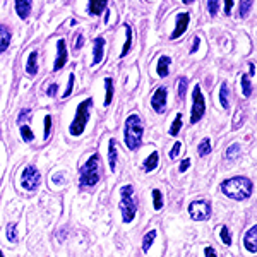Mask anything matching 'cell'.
<instances>
[{"mask_svg": "<svg viewBox=\"0 0 257 257\" xmlns=\"http://www.w3.org/2000/svg\"><path fill=\"white\" fill-rule=\"evenodd\" d=\"M221 190L226 197L235 199V201H243L250 197L252 194V182L247 177H233L223 182Z\"/></svg>", "mask_w": 257, "mask_h": 257, "instance_id": "6da1fadb", "label": "cell"}, {"mask_svg": "<svg viewBox=\"0 0 257 257\" xmlns=\"http://www.w3.org/2000/svg\"><path fill=\"white\" fill-rule=\"evenodd\" d=\"M144 128L141 122L139 115L132 113L125 122V131H123V138H125V146L128 149H138L141 146V139H143Z\"/></svg>", "mask_w": 257, "mask_h": 257, "instance_id": "7a4b0ae2", "label": "cell"}, {"mask_svg": "<svg viewBox=\"0 0 257 257\" xmlns=\"http://www.w3.org/2000/svg\"><path fill=\"white\" fill-rule=\"evenodd\" d=\"M99 173H101V161H99L98 155H93L81 170V184L93 187V185L98 184Z\"/></svg>", "mask_w": 257, "mask_h": 257, "instance_id": "3957f363", "label": "cell"}, {"mask_svg": "<svg viewBox=\"0 0 257 257\" xmlns=\"http://www.w3.org/2000/svg\"><path fill=\"white\" fill-rule=\"evenodd\" d=\"M91 106H93V98H88V99H84V101L81 103L79 106H77V110H76V118H74V122L70 123V134L72 136H81L82 132H84V128H86V123H88V120H89V110H91Z\"/></svg>", "mask_w": 257, "mask_h": 257, "instance_id": "277c9868", "label": "cell"}, {"mask_svg": "<svg viewBox=\"0 0 257 257\" xmlns=\"http://www.w3.org/2000/svg\"><path fill=\"white\" fill-rule=\"evenodd\" d=\"M206 113V103L202 96L201 86H196L192 93V111H190V123H197Z\"/></svg>", "mask_w": 257, "mask_h": 257, "instance_id": "5b68a950", "label": "cell"}, {"mask_svg": "<svg viewBox=\"0 0 257 257\" xmlns=\"http://www.w3.org/2000/svg\"><path fill=\"white\" fill-rule=\"evenodd\" d=\"M189 214L196 221H204L211 216V206L208 201H194L189 206Z\"/></svg>", "mask_w": 257, "mask_h": 257, "instance_id": "8992f818", "label": "cell"}, {"mask_svg": "<svg viewBox=\"0 0 257 257\" xmlns=\"http://www.w3.org/2000/svg\"><path fill=\"white\" fill-rule=\"evenodd\" d=\"M41 182V177H40V172L36 170L35 167H26L23 172V177H21V184L26 190H36L38 189Z\"/></svg>", "mask_w": 257, "mask_h": 257, "instance_id": "52a82bcc", "label": "cell"}, {"mask_svg": "<svg viewBox=\"0 0 257 257\" xmlns=\"http://www.w3.org/2000/svg\"><path fill=\"white\" fill-rule=\"evenodd\" d=\"M120 211H122V219L123 223H131L136 216V211H138V206H136L134 197H122L120 201Z\"/></svg>", "mask_w": 257, "mask_h": 257, "instance_id": "ba28073f", "label": "cell"}, {"mask_svg": "<svg viewBox=\"0 0 257 257\" xmlns=\"http://www.w3.org/2000/svg\"><path fill=\"white\" fill-rule=\"evenodd\" d=\"M151 106L155 108L156 113H163L165 108H167V88L165 86H161V88L155 91V94L151 98Z\"/></svg>", "mask_w": 257, "mask_h": 257, "instance_id": "9c48e42d", "label": "cell"}, {"mask_svg": "<svg viewBox=\"0 0 257 257\" xmlns=\"http://www.w3.org/2000/svg\"><path fill=\"white\" fill-rule=\"evenodd\" d=\"M189 21H190L189 12H184V14L177 16V26H175V30H173V33H172V40H177V38H180V36L184 35L185 30H187V26H189Z\"/></svg>", "mask_w": 257, "mask_h": 257, "instance_id": "30bf717a", "label": "cell"}, {"mask_svg": "<svg viewBox=\"0 0 257 257\" xmlns=\"http://www.w3.org/2000/svg\"><path fill=\"white\" fill-rule=\"evenodd\" d=\"M67 64V48H65V41L64 40H59L57 43V60L53 64V70H60L64 65Z\"/></svg>", "mask_w": 257, "mask_h": 257, "instance_id": "8fae6325", "label": "cell"}, {"mask_svg": "<svg viewBox=\"0 0 257 257\" xmlns=\"http://www.w3.org/2000/svg\"><path fill=\"white\" fill-rule=\"evenodd\" d=\"M33 0H16V12L19 14L21 19H28L31 12Z\"/></svg>", "mask_w": 257, "mask_h": 257, "instance_id": "7c38bea8", "label": "cell"}, {"mask_svg": "<svg viewBox=\"0 0 257 257\" xmlns=\"http://www.w3.org/2000/svg\"><path fill=\"white\" fill-rule=\"evenodd\" d=\"M255 235H257V226H252L250 230L245 233V238H243V245H245L247 250L252 252V254H255V250H257Z\"/></svg>", "mask_w": 257, "mask_h": 257, "instance_id": "4fadbf2b", "label": "cell"}, {"mask_svg": "<svg viewBox=\"0 0 257 257\" xmlns=\"http://www.w3.org/2000/svg\"><path fill=\"white\" fill-rule=\"evenodd\" d=\"M94 55H93V65H98L103 60V48H105V40L101 36L94 38Z\"/></svg>", "mask_w": 257, "mask_h": 257, "instance_id": "5bb4252c", "label": "cell"}, {"mask_svg": "<svg viewBox=\"0 0 257 257\" xmlns=\"http://www.w3.org/2000/svg\"><path fill=\"white\" fill-rule=\"evenodd\" d=\"M108 0H89V14L91 16H99L103 14V11L106 9Z\"/></svg>", "mask_w": 257, "mask_h": 257, "instance_id": "9a60e30c", "label": "cell"}, {"mask_svg": "<svg viewBox=\"0 0 257 257\" xmlns=\"http://www.w3.org/2000/svg\"><path fill=\"white\" fill-rule=\"evenodd\" d=\"M170 64H172L170 57H167V55H161V57H160L158 65H156V72H158V76H160V77H167V76H168Z\"/></svg>", "mask_w": 257, "mask_h": 257, "instance_id": "2e32d148", "label": "cell"}, {"mask_svg": "<svg viewBox=\"0 0 257 257\" xmlns=\"http://www.w3.org/2000/svg\"><path fill=\"white\" fill-rule=\"evenodd\" d=\"M108 165L111 172H115V168H117V141L115 139L110 141L108 146Z\"/></svg>", "mask_w": 257, "mask_h": 257, "instance_id": "e0dca14e", "label": "cell"}, {"mask_svg": "<svg viewBox=\"0 0 257 257\" xmlns=\"http://www.w3.org/2000/svg\"><path fill=\"white\" fill-rule=\"evenodd\" d=\"M36 60H38V52H31L30 57H28V64H26V72L30 74V76H36V72H38V64H36Z\"/></svg>", "mask_w": 257, "mask_h": 257, "instance_id": "ac0fdd59", "label": "cell"}, {"mask_svg": "<svg viewBox=\"0 0 257 257\" xmlns=\"http://www.w3.org/2000/svg\"><path fill=\"white\" fill-rule=\"evenodd\" d=\"M9 43H11V33L6 26L0 24V53L6 52L7 47H9Z\"/></svg>", "mask_w": 257, "mask_h": 257, "instance_id": "d6986e66", "label": "cell"}, {"mask_svg": "<svg viewBox=\"0 0 257 257\" xmlns=\"http://www.w3.org/2000/svg\"><path fill=\"white\" fill-rule=\"evenodd\" d=\"M158 161H160V155L158 153H151V155L148 156V160L144 161V172H153V170H156V167H158Z\"/></svg>", "mask_w": 257, "mask_h": 257, "instance_id": "ffe728a7", "label": "cell"}, {"mask_svg": "<svg viewBox=\"0 0 257 257\" xmlns=\"http://www.w3.org/2000/svg\"><path fill=\"white\" fill-rule=\"evenodd\" d=\"M155 238H156V230H151V231H148V233L144 235V238H143V250L144 252H148L149 248H151Z\"/></svg>", "mask_w": 257, "mask_h": 257, "instance_id": "44dd1931", "label": "cell"}, {"mask_svg": "<svg viewBox=\"0 0 257 257\" xmlns=\"http://www.w3.org/2000/svg\"><path fill=\"white\" fill-rule=\"evenodd\" d=\"M131 45H132V30H131V26L125 24V45H123V50H122V53H120V57L127 55L128 50H131Z\"/></svg>", "mask_w": 257, "mask_h": 257, "instance_id": "7402d4cb", "label": "cell"}, {"mask_svg": "<svg viewBox=\"0 0 257 257\" xmlns=\"http://www.w3.org/2000/svg\"><path fill=\"white\" fill-rule=\"evenodd\" d=\"M219 101H221L223 108L228 110V105H230V101H228V84H226V82H223L221 89H219Z\"/></svg>", "mask_w": 257, "mask_h": 257, "instance_id": "603a6c76", "label": "cell"}, {"mask_svg": "<svg viewBox=\"0 0 257 257\" xmlns=\"http://www.w3.org/2000/svg\"><path fill=\"white\" fill-rule=\"evenodd\" d=\"M180 128H182V113H177V117L175 120H173V123H172V127H170V136H178V132H180Z\"/></svg>", "mask_w": 257, "mask_h": 257, "instance_id": "cb8c5ba5", "label": "cell"}, {"mask_svg": "<svg viewBox=\"0 0 257 257\" xmlns=\"http://www.w3.org/2000/svg\"><path fill=\"white\" fill-rule=\"evenodd\" d=\"M187 79L185 77H180V79L177 81V93H178V98L184 99L185 98V93H187Z\"/></svg>", "mask_w": 257, "mask_h": 257, "instance_id": "d4e9b609", "label": "cell"}, {"mask_svg": "<svg viewBox=\"0 0 257 257\" xmlns=\"http://www.w3.org/2000/svg\"><path fill=\"white\" fill-rule=\"evenodd\" d=\"M105 86H106L105 106H110V103H111V96H113V82H111L110 77H106V79H105Z\"/></svg>", "mask_w": 257, "mask_h": 257, "instance_id": "484cf974", "label": "cell"}, {"mask_svg": "<svg viewBox=\"0 0 257 257\" xmlns=\"http://www.w3.org/2000/svg\"><path fill=\"white\" fill-rule=\"evenodd\" d=\"M197 153H199L201 156L209 155V153H211V141H209V139H202L201 143H199Z\"/></svg>", "mask_w": 257, "mask_h": 257, "instance_id": "4316f807", "label": "cell"}, {"mask_svg": "<svg viewBox=\"0 0 257 257\" xmlns=\"http://www.w3.org/2000/svg\"><path fill=\"white\" fill-rule=\"evenodd\" d=\"M153 206H155V209L163 208V197H161V192L158 189L153 190Z\"/></svg>", "mask_w": 257, "mask_h": 257, "instance_id": "83f0119b", "label": "cell"}, {"mask_svg": "<svg viewBox=\"0 0 257 257\" xmlns=\"http://www.w3.org/2000/svg\"><path fill=\"white\" fill-rule=\"evenodd\" d=\"M242 89H243V96H245V98H248L252 94V84L248 82L247 74H243V76H242Z\"/></svg>", "mask_w": 257, "mask_h": 257, "instance_id": "f1b7e54d", "label": "cell"}, {"mask_svg": "<svg viewBox=\"0 0 257 257\" xmlns=\"http://www.w3.org/2000/svg\"><path fill=\"white\" fill-rule=\"evenodd\" d=\"M250 6H252V0H240V18H247Z\"/></svg>", "mask_w": 257, "mask_h": 257, "instance_id": "f546056e", "label": "cell"}, {"mask_svg": "<svg viewBox=\"0 0 257 257\" xmlns=\"http://www.w3.org/2000/svg\"><path fill=\"white\" fill-rule=\"evenodd\" d=\"M238 151H240V146L238 144H231L230 148L226 149V160H235V156L238 155Z\"/></svg>", "mask_w": 257, "mask_h": 257, "instance_id": "4dcf8cb0", "label": "cell"}, {"mask_svg": "<svg viewBox=\"0 0 257 257\" xmlns=\"http://www.w3.org/2000/svg\"><path fill=\"white\" fill-rule=\"evenodd\" d=\"M208 11H209V14L214 18L219 11V0H208Z\"/></svg>", "mask_w": 257, "mask_h": 257, "instance_id": "1f68e13d", "label": "cell"}, {"mask_svg": "<svg viewBox=\"0 0 257 257\" xmlns=\"http://www.w3.org/2000/svg\"><path fill=\"white\" fill-rule=\"evenodd\" d=\"M7 238H9V242H16V240H18V235H16V223H9V225H7Z\"/></svg>", "mask_w": 257, "mask_h": 257, "instance_id": "d6a6232c", "label": "cell"}, {"mask_svg": "<svg viewBox=\"0 0 257 257\" xmlns=\"http://www.w3.org/2000/svg\"><path fill=\"white\" fill-rule=\"evenodd\" d=\"M21 136H23L24 141H33V139H35V134H33V131L28 125L21 127Z\"/></svg>", "mask_w": 257, "mask_h": 257, "instance_id": "836d02e7", "label": "cell"}, {"mask_svg": "<svg viewBox=\"0 0 257 257\" xmlns=\"http://www.w3.org/2000/svg\"><path fill=\"white\" fill-rule=\"evenodd\" d=\"M219 235H221V240H223V243H225V245H231V235H230V231H228L226 226L221 228Z\"/></svg>", "mask_w": 257, "mask_h": 257, "instance_id": "e575fe53", "label": "cell"}, {"mask_svg": "<svg viewBox=\"0 0 257 257\" xmlns=\"http://www.w3.org/2000/svg\"><path fill=\"white\" fill-rule=\"evenodd\" d=\"M180 148H182V143H175V144H173L172 151H170V158L175 160L177 156H178V153H180Z\"/></svg>", "mask_w": 257, "mask_h": 257, "instance_id": "d590c367", "label": "cell"}, {"mask_svg": "<svg viewBox=\"0 0 257 257\" xmlns=\"http://www.w3.org/2000/svg\"><path fill=\"white\" fill-rule=\"evenodd\" d=\"M72 88H74V74H70V76H69V86H67V89L64 91V98L70 96V93H72Z\"/></svg>", "mask_w": 257, "mask_h": 257, "instance_id": "8d00e7d4", "label": "cell"}, {"mask_svg": "<svg viewBox=\"0 0 257 257\" xmlns=\"http://www.w3.org/2000/svg\"><path fill=\"white\" fill-rule=\"evenodd\" d=\"M132 192H134V189H132V185H123L122 189H120V194H122V197H131Z\"/></svg>", "mask_w": 257, "mask_h": 257, "instance_id": "74e56055", "label": "cell"}, {"mask_svg": "<svg viewBox=\"0 0 257 257\" xmlns=\"http://www.w3.org/2000/svg\"><path fill=\"white\" fill-rule=\"evenodd\" d=\"M50 127H52V117H50V115H47V117H45V138H48Z\"/></svg>", "mask_w": 257, "mask_h": 257, "instance_id": "f35d334b", "label": "cell"}, {"mask_svg": "<svg viewBox=\"0 0 257 257\" xmlns=\"http://www.w3.org/2000/svg\"><path fill=\"white\" fill-rule=\"evenodd\" d=\"M82 43H84V36L81 35H77V40H76V47H74V50H76V52H79L81 50V47H82Z\"/></svg>", "mask_w": 257, "mask_h": 257, "instance_id": "ab89813d", "label": "cell"}, {"mask_svg": "<svg viewBox=\"0 0 257 257\" xmlns=\"http://www.w3.org/2000/svg\"><path fill=\"white\" fill-rule=\"evenodd\" d=\"M231 7H233V0H225V14L230 16Z\"/></svg>", "mask_w": 257, "mask_h": 257, "instance_id": "60d3db41", "label": "cell"}, {"mask_svg": "<svg viewBox=\"0 0 257 257\" xmlns=\"http://www.w3.org/2000/svg\"><path fill=\"white\" fill-rule=\"evenodd\" d=\"M57 88H59V86H57V84H52V86H50L48 91H47L48 96H55V94H57Z\"/></svg>", "mask_w": 257, "mask_h": 257, "instance_id": "b9f144b4", "label": "cell"}, {"mask_svg": "<svg viewBox=\"0 0 257 257\" xmlns=\"http://www.w3.org/2000/svg\"><path fill=\"white\" fill-rule=\"evenodd\" d=\"M189 167H190V160H184L178 168H180V172H185V170H187Z\"/></svg>", "mask_w": 257, "mask_h": 257, "instance_id": "7bdbcfd3", "label": "cell"}, {"mask_svg": "<svg viewBox=\"0 0 257 257\" xmlns=\"http://www.w3.org/2000/svg\"><path fill=\"white\" fill-rule=\"evenodd\" d=\"M206 257H216V254H214V250L211 247H206Z\"/></svg>", "mask_w": 257, "mask_h": 257, "instance_id": "ee69618b", "label": "cell"}, {"mask_svg": "<svg viewBox=\"0 0 257 257\" xmlns=\"http://www.w3.org/2000/svg\"><path fill=\"white\" fill-rule=\"evenodd\" d=\"M197 48H199V38H194V47H192V50H190V52H196Z\"/></svg>", "mask_w": 257, "mask_h": 257, "instance_id": "f6af8a7d", "label": "cell"}, {"mask_svg": "<svg viewBox=\"0 0 257 257\" xmlns=\"http://www.w3.org/2000/svg\"><path fill=\"white\" fill-rule=\"evenodd\" d=\"M254 72H255V67H254V64H250V76H254Z\"/></svg>", "mask_w": 257, "mask_h": 257, "instance_id": "bcb514c9", "label": "cell"}, {"mask_svg": "<svg viewBox=\"0 0 257 257\" xmlns=\"http://www.w3.org/2000/svg\"><path fill=\"white\" fill-rule=\"evenodd\" d=\"M184 4H190V2H194V0H182Z\"/></svg>", "mask_w": 257, "mask_h": 257, "instance_id": "7dc6e473", "label": "cell"}, {"mask_svg": "<svg viewBox=\"0 0 257 257\" xmlns=\"http://www.w3.org/2000/svg\"><path fill=\"white\" fill-rule=\"evenodd\" d=\"M0 257H4V255H2V250H0Z\"/></svg>", "mask_w": 257, "mask_h": 257, "instance_id": "c3c4849f", "label": "cell"}]
</instances>
